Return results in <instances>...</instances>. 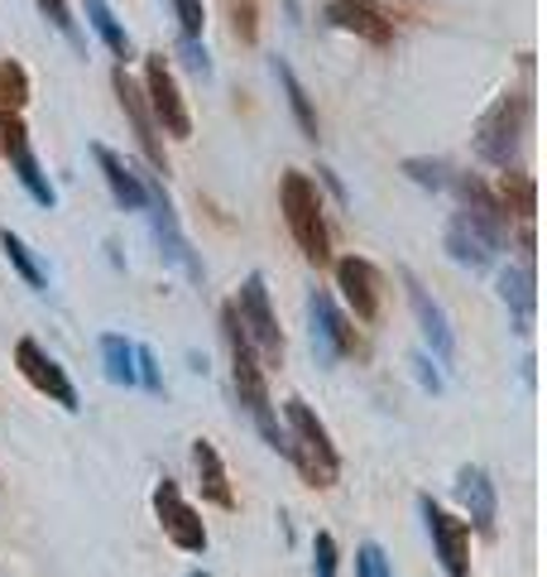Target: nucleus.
<instances>
[{
    "label": "nucleus",
    "mask_w": 547,
    "mask_h": 577,
    "mask_svg": "<svg viewBox=\"0 0 547 577\" xmlns=\"http://www.w3.org/2000/svg\"><path fill=\"white\" fill-rule=\"evenodd\" d=\"M504 246V213H475V207H457V217L447 221V255L461 270H490L500 260Z\"/></svg>",
    "instance_id": "obj_3"
},
{
    "label": "nucleus",
    "mask_w": 547,
    "mask_h": 577,
    "mask_svg": "<svg viewBox=\"0 0 547 577\" xmlns=\"http://www.w3.org/2000/svg\"><path fill=\"white\" fill-rule=\"evenodd\" d=\"M327 24L346 34H360L365 44H390L394 39V20H384L370 0H327Z\"/></svg>",
    "instance_id": "obj_16"
},
{
    "label": "nucleus",
    "mask_w": 547,
    "mask_h": 577,
    "mask_svg": "<svg viewBox=\"0 0 547 577\" xmlns=\"http://www.w3.org/2000/svg\"><path fill=\"white\" fill-rule=\"evenodd\" d=\"M404 174H408L413 183H423V188H433V193H447L451 178H457V168H451L447 160H408Z\"/></svg>",
    "instance_id": "obj_28"
},
{
    "label": "nucleus",
    "mask_w": 547,
    "mask_h": 577,
    "mask_svg": "<svg viewBox=\"0 0 547 577\" xmlns=\"http://www.w3.org/2000/svg\"><path fill=\"white\" fill-rule=\"evenodd\" d=\"M457 496H461L466 515H471V524H475L480 534L495 530V481H490L485 471H480V467H461Z\"/></svg>",
    "instance_id": "obj_19"
},
{
    "label": "nucleus",
    "mask_w": 547,
    "mask_h": 577,
    "mask_svg": "<svg viewBox=\"0 0 547 577\" xmlns=\"http://www.w3.org/2000/svg\"><path fill=\"white\" fill-rule=\"evenodd\" d=\"M284 418H288L293 462L308 471L313 487H331V481H337V471H341V457H337V448H331L322 418H317L303 400H288V404H284Z\"/></svg>",
    "instance_id": "obj_5"
},
{
    "label": "nucleus",
    "mask_w": 547,
    "mask_h": 577,
    "mask_svg": "<svg viewBox=\"0 0 547 577\" xmlns=\"http://www.w3.org/2000/svg\"><path fill=\"white\" fill-rule=\"evenodd\" d=\"M313 577H337V540L331 534L313 540Z\"/></svg>",
    "instance_id": "obj_32"
},
{
    "label": "nucleus",
    "mask_w": 547,
    "mask_h": 577,
    "mask_svg": "<svg viewBox=\"0 0 547 577\" xmlns=\"http://www.w3.org/2000/svg\"><path fill=\"white\" fill-rule=\"evenodd\" d=\"M308 333H313V357L331 366L341 357H351L355 351V327L346 323V313L337 308V298L331 294H308Z\"/></svg>",
    "instance_id": "obj_9"
},
{
    "label": "nucleus",
    "mask_w": 547,
    "mask_h": 577,
    "mask_svg": "<svg viewBox=\"0 0 547 577\" xmlns=\"http://www.w3.org/2000/svg\"><path fill=\"white\" fill-rule=\"evenodd\" d=\"M528 130V97L524 91H504V97L480 116L475 126V154L495 168H514L518 160V144H524Z\"/></svg>",
    "instance_id": "obj_4"
},
{
    "label": "nucleus",
    "mask_w": 547,
    "mask_h": 577,
    "mask_svg": "<svg viewBox=\"0 0 547 577\" xmlns=\"http://www.w3.org/2000/svg\"><path fill=\"white\" fill-rule=\"evenodd\" d=\"M91 154H97L101 178H106V188H111V198L125 207V213H144V207H150V183H144L135 168L120 160L116 150H106V144H91Z\"/></svg>",
    "instance_id": "obj_18"
},
{
    "label": "nucleus",
    "mask_w": 547,
    "mask_h": 577,
    "mask_svg": "<svg viewBox=\"0 0 547 577\" xmlns=\"http://www.w3.org/2000/svg\"><path fill=\"white\" fill-rule=\"evenodd\" d=\"M500 298L510 304L518 333H533V308H538V294H533V270L528 265H510L500 274Z\"/></svg>",
    "instance_id": "obj_20"
},
{
    "label": "nucleus",
    "mask_w": 547,
    "mask_h": 577,
    "mask_svg": "<svg viewBox=\"0 0 547 577\" xmlns=\"http://www.w3.org/2000/svg\"><path fill=\"white\" fill-rule=\"evenodd\" d=\"M30 101V77H24L20 63H0V111H24Z\"/></svg>",
    "instance_id": "obj_26"
},
{
    "label": "nucleus",
    "mask_w": 547,
    "mask_h": 577,
    "mask_svg": "<svg viewBox=\"0 0 547 577\" xmlns=\"http://www.w3.org/2000/svg\"><path fill=\"white\" fill-rule=\"evenodd\" d=\"M408 366H413V375L423 380V390H433V395H437V390H442V375L433 371V361L423 357V351H418V357H408Z\"/></svg>",
    "instance_id": "obj_35"
},
{
    "label": "nucleus",
    "mask_w": 547,
    "mask_h": 577,
    "mask_svg": "<svg viewBox=\"0 0 547 577\" xmlns=\"http://www.w3.org/2000/svg\"><path fill=\"white\" fill-rule=\"evenodd\" d=\"M236 318L245 327L250 347H260L264 366H284V333H278V318L270 308V288H264V274H250L245 284H240V298H236Z\"/></svg>",
    "instance_id": "obj_6"
},
{
    "label": "nucleus",
    "mask_w": 547,
    "mask_h": 577,
    "mask_svg": "<svg viewBox=\"0 0 547 577\" xmlns=\"http://www.w3.org/2000/svg\"><path fill=\"white\" fill-rule=\"evenodd\" d=\"M154 510H158L164 534L183 548V554H203V548H207V530H203L197 510L183 501V491L173 487V481H158V487H154Z\"/></svg>",
    "instance_id": "obj_13"
},
{
    "label": "nucleus",
    "mask_w": 547,
    "mask_h": 577,
    "mask_svg": "<svg viewBox=\"0 0 547 577\" xmlns=\"http://www.w3.org/2000/svg\"><path fill=\"white\" fill-rule=\"evenodd\" d=\"M135 385H144V390H164V380H158V361H154V351L150 347H135Z\"/></svg>",
    "instance_id": "obj_33"
},
{
    "label": "nucleus",
    "mask_w": 547,
    "mask_h": 577,
    "mask_svg": "<svg viewBox=\"0 0 547 577\" xmlns=\"http://www.w3.org/2000/svg\"><path fill=\"white\" fill-rule=\"evenodd\" d=\"M111 87H116V97H120V111H125L130 130H135V144L144 150V160H150L158 174H168V154H164V144H158V126H154V116H150V101H144V87L125 73V63L111 73Z\"/></svg>",
    "instance_id": "obj_10"
},
{
    "label": "nucleus",
    "mask_w": 547,
    "mask_h": 577,
    "mask_svg": "<svg viewBox=\"0 0 547 577\" xmlns=\"http://www.w3.org/2000/svg\"><path fill=\"white\" fill-rule=\"evenodd\" d=\"M0 251L10 255V265H15V270H20L24 280L34 284V288H48V280H44V270H39V260H34V251H30V246L20 241L15 231H0Z\"/></svg>",
    "instance_id": "obj_27"
},
{
    "label": "nucleus",
    "mask_w": 547,
    "mask_h": 577,
    "mask_svg": "<svg viewBox=\"0 0 547 577\" xmlns=\"http://www.w3.org/2000/svg\"><path fill=\"white\" fill-rule=\"evenodd\" d=\"M355 577H394V573H390V558H384L380 544H360V554H355Z\"/></svg>",
    "instance_id": "obj_31"
},
{
    "label": "nucleus",
    "mask_w": 547,
    "mask_h": 577,
    "mask_svg": "<svg viewBox=\"0 0 547 577\" xmlns=\"http://www.w3.org/2000/svg\"><path fill=\"white\" fill-rule=\"evenodd\" d=\"M193 462H197V481H203V496H207V501H211V505H221V510H231V505H236V496H231V481H226V467H221L217 448L197 438Z\"/></svg>",
    "instance_id": "obj_21"
},
{
    "label": "nucleus",
    "mask_w": 547,
    "mask_h": 577,
    "mask_svg": "<svg viewBox=\"0 0 547 577\" xmlns=\"http://www.w3.org/2000/svg\"><path fill=\"white\" fill-rule=\"evenodd\" d=\"M418 510H423V524H428V534H433L437 558H442V573L466 577V563H471V530H466V520H451L433 496H423Z\"/></svg>",
    "instance_id": "obj_11"
},
{
    "label": "nucleus",
    "mask_w": 547,
    "mask_h": 577,
    "mask_svg": "<svg viewBox=\"0 0 547 577\" xmlns=\"http://www.w3.org/2000/svg\"><path fill=\"white\" fill-rule=\"evenodd\" d=\"M193 577H207V573H193Z\"/></svg>",
    "instance_id": "obj_37"
},
{
    "label": "nucleus",
    "mask_w": 547,
    "mask_h": 577,
    "mask_svg": "<svg viewBox=\"0 0 547 577\" xmlns=\"http://www.w3.org/2000/svg\"><path fill=\"white\" fill-rule=\"evenodd\" d=\"M404 284H408V304H413V313H418V327H423V337H428L433 357L437 361H451V357H457V333H451L442 304H433V294L413 280V274H404Z\"/></svg>",
    "instance_id": "obj_17"
},
{
    "label": "nucleus",
    "mask_w": 547,
    "mask_h": 577,
    "mask_svg": "<svg viewBox=\"0 0 547 577\" xmlns=\"http://www.w3.org/2000/svg\"><path fill=\"white\" fill-rule=\"evenodd\" d=\"M83 6H87V24L97 30L101 44L111 48L120 63H130V54H135V48H130V34H125V24L116 20V10L106 6V0H83Z\"/></svg>",
    "instance_id": "obj_22"
},
{
    "label": "nucleus",
    "mask_w": 547,
    "mask_h": 577,
    "mask_svg": "<svg viewBox=\"0 0 547 577\" xmlns=\"http://www.w3.org/2000/svg\"><path fill=\"white\" fill-rule=\"evenodd\" d=\"M221 337H226V351H231V385H236L240 410L250 414V424L260 428V438L270 443V448H278L284 457H293V443H288V433L278 428V414H274V404H270L264 366L255 361V347H250V337H245V327H240V318H236L231 304L221 308Z\"/></svg>",
    "instance_id": "obj_1"
},
{
    "label": "nucleus",
    "mask_w": 547,
    "mask_h": 577,
    "mask_svg": "<svg viewBox=\"0 0 547 577\" xmlns=\"http://www.w3.org/2000/svg\"><path fill=\"white\" fill-rule=\"evenodd\" d=\"M518 221H533V213H538V188H533V178L524 174H504V203Z\"/></svg>",
    "instance_id": "obj_25"
},
{
    "label": "nucleus",
    "mask_w": 547,
    "mask_h": 577,
    "mask_svg": "<svg viewBox=\"0 0 547 577\" xmlns=\"http://www.w3.org/2000/svg\"><path fill=\"white\" fill-rule=\"evenodd\" d=\"M0 150L10 154V168H15V178L24 183V193L39 203V207H53L58 203V193H53L48 174L39 168L34 160V144H30V130H24L20 111H0Z\"/></svg>",
    "instance_id": "obj_8"
},
{
    "label": "nucleus",
    "mask_w": 547,
    "mask_h": 577,
    "mask_svg": "<svg viewBox=\"0 0 547 577\" xmlns=\"http://www.w3.org/2000/svg\"><path fill=\"white\" fill-rule=\"evenodd\" d=\"M178 58L188 63V68H193L197 77H211V58H207L203 39H178Z\"/></svg>",
    "instance_id": "obj_34"
},
{
    "label": "nucleus",
    "mask_w": 547,
    "mask_h": 577,
    "mask_svg": "<svg viewBox=\"0 0 547 577\" xmlns=\"http://www.w3.org/2000/svg\"><path fill=\"white\" fill-rule=\"evenodd\" d=\"M101 361H106V380L111 385H135V347L125 337L106 333L101 337Z\"/></svg>",
    "instance_id": "obj_24"
},
{
    "label": "nucleus",
    "mask_w": 547,
    "mask_h": 577,
    "mask_svg": "<svg viewBox=\"0 0 547 577\" xmlns=\"http://www.w3.org/2000/svg\"><path fill=\"white\" fill-rule=\"evenodd\" d=\"M278 207H284V221L298 241V251L313 260V265H327L331 260V236H327V217H322V198H317V183L308 174H284L278 183Z\"/></svg>",
    "instance_id": "obj_2"
},
{
    "label": "nucleus",
    "mask_w": 547,
    "mask_h": 577,
    "mask_svg": "<svg viewBox=\"0 0 547 577\" xmlns=\"http://www.w3.org/2000/svg\"><path fill=\"white\" fill-rule=\"evenodd\" d=\"M15 366H20V375L30 380V385L39 390V395L58 400L63 410H77V390H73V380L63 375V366L53 361L39 342H30V337H20V347H15Z\"/></svg>",
    "instance_id": "obj_14"
},
{
    "label": "nucleus",
    "mask_w": 547,
    "mask_h": 577,
    "mask_svg": "<svg viewBox=\"0 0 547 577\" xmlns=\"http://www.w3.org/2000/svg\"><path fill=\"white\" fill-rule=\"evenodd\" d=\"M337 288L346 294V304L360 323H375L380 318V270L360 255H341L337 260Z\"/></svg>",
    "instance_id": "obj_15"
},
{
    "label": "nucleus",
    "mask_w": 547,
    "mask_h": 577,
    "mask_svg": "<svg viewBox=\"0 0 547 577\" xmlns=\"http://www.w3.org/2000/svg\"><path fill=\"white\" fill-rule=\"evenodd\" d=\"M144 213H150V227H154L158 255H164L173 270H183L188 280L203 284V260L193 255L188 236L178 231V217H173V207H168V198H164V188H150V207H144Z\"/></svg>",
    "instance_id": "obj_12"
},
{
    "label": "nucleus",
    "mask_w": 547,
    "mask_h": 577,
    "mask_svg": "<svg viewBox=\"0 0 547 577\" xmlns=\"http://www.w3.org/2000/svg\"><path fill=\"white\" fill-rule=\"evenodd\" d=\"M236 34L245 39V44H255V6H250V0L236 6Z\"/></svg>",
    "instance_id": "obj_36"
},
{
    "label": "nucleus",
    "mask_w": 547,
    "mask_h": 577,
    "mask_svg": "<svg viewBox=\"0 0 547 577\" xmlns=\"http://www.w3.org/2000/svg\"><path fill=\"white\" fill-rule=\"evenodd\" d=\"M173 15H178L183 39H203V24H207L203 0H173Z\"/></svg>",
    "instance_id": "obj_30"
},
{
    "label": "nucleus",
    "mask_w": 547,
    "mask_h": 577,
    "mask_svg": "<svg viewBox=\"0 0 547 577\" xmlns=\"http://www.w3.org/2000/svg\"><path fill=\"white\" fill-rule=\"evenodd\" d=\"M274 77H278V87H284V97H288V111H293V121H298V130L308 140H317V111H313V101H308V91H303V83L293 77V68L284 58H274Z\"/></svg>",
    "instance_id": "obj_23"
},
{
    "label": "nucleus",
    "mask_w": 547,
    "mask_h": 577,
    "mask_svg": "<svg viewBox=\"0 0 547 577\" xmlns=\"http://www.w3.org/2000/svg\"><path fill=\"white\" fill-rule=\"evenodd\" d=\"M34 6L44 10V20H48L63 39H68L73 48H83V34H77V24H73V15H68V6H63V0H34Z\"/></svg>",
    "instance_id": "obj_29"
},
{
    "label": "nucleus",
    "mask_w": 547,
    "mask_h": 577,
    "mask_svg": "<svg viewBox=\"0 0 547 577\" xmlns=\"http://www.w3.org/2000/svg\"><path fill=\"white\" fill-rule=\"evenodd\" d=\"M144 101H150V116H154V126L164 130V135H173V140L193 135V116H188V107H183L178 77H173L164 54L144 58Z\"/></svg>",
    "instance_id": "obj_7"
}]
</instances>
